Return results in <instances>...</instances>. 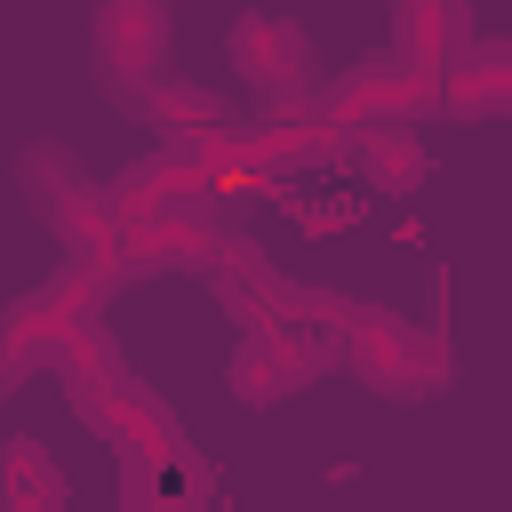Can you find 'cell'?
I'll return each mask as SVG.
<instances>
[{"instance_id": "1", "label": "cell", "mask_w": 512, "mask_h": 512, "mask_svg": "<svg viewBox=\"0 0 512 512\" xmlns=\"http://www.w3.org/2000/svg\"><path fill=\"white\" fill-rule=\"evenodd\" d=\"M72 400H80V416L112 440V448H128V456H152V464H184V432H176V416L136 384V376H120V368H104V376H88V384H72Z\"/></svg>"}, {"instance_id": "2", "label": "cell", "mask_w": 512, "mask_h": 512, "mask_svg": "<svg viewBox=\"0 0 512 512\" xmlns=\"http://www.w3.org/2000/svg\"><path fill=\"white\" fill-rule=\"evenodd\" d=\"M352 368H360L376 392H400V400H416V392H432V384H440L448 352H440L424 328H408V320L360 312V320H352Z\"/></svg>"}, {"instance_id": "3", "label": "cell", "mask_w": 512, "mask_h": 512, "mask_svg": "<svg viewBox=\"0 0 512 512\" xmlns=\"http://www.w3.org/2000/svg\"><path fill=\"white\" fill-rule=\"evenodd\" d=\"M320 368H328V344H320L304 320H256L248 344L232 352V384H240V400H280V392L312 384Z\"/></svg>"}, {"instance_id": "4", "label": "cell", "mask_w": 512, "mask_h": 512, "mask_svg": "<svg viewBox=\"0 0 512 512\" xmlns=\"http://www.w3.org/2000/svg\"><path fill=\"white\" fill-rule=\"evenodd\" d=\"M432 104H440V80H432L424 64L392 56V64H360L320 112H328L336 128H384V120H416V112H432Z\"/></svg>"}, {"instance_id": "5", "label": "cell", "mask_w": 512, "mask_h": 512, "mask_svg": "<svg viewBox=\"0 0 512 512\" xmlns=\"http://www.w3.org/2000/svg\"><path fill=\"white\" fill-rule=\"evenodd\" d=\"M96 280H104V272H88V264H64L56 280H40V288L0 320V328H8V344H16L24 360H56V344L96 312V296H104Z\"/></svg>"}, {"instance_id": "6", "label": "cell", "mask_w": 512, "mask_h": 512, "mask_svg": "<svg viewBox=\"0 0 512 512\" xmlns=\"http://www.w3.org/2000/svg\"><path fill=\"white\" fill-rule=\"evenodd\" d=\"M160 48H168V0H104L96 8V56L120 96H136L160 72Z\"/></svg>"}, {"instance_id": "7", "label": "cell", "mask_w": 512, "mask_h": 512, "mask_svg": "<svg viewBox=\"0 0 512 512\" xmlns=\"http://www.w3.org/2000/svg\"><path fill=\"white\" fill-rule=\"evenodd\" d=\"M232 64L256 80V88H272V96H288V88H304V32L296 24H280V16H240L232 24Z\"/></svg>"}, {"instance_id": "8", "label": "cell", "mask_w": 512, "mask_h": 512, "mask_svg": "<svg viewBox=\"0 0 512 512\" xmlns=\"http://www.w3.org/2000/svg\"><path fill=\"white\" fill-rule=\"evenodd\" d=\"M400 56H408V64H424L432 80H448V72L472 56L464 0H408V8H400Z\"/></svg>"}, {"instance_id": "9", "label": "cell", "mask_w": 512, "mask_h": 512, "mask_svg": "<svg viewBox=\"0 0 512 512\" xmlns=\"http://www.w3.org/2000/svg\"><path fill=\"white\" fill-rule=\"evenodd\" d=\"M360 136H368V144H360V168H368V184H376V192H416V184H424V168H432V160H424V144H416L400 120L360 128Z\"/></svg>"}, {"instance_id": "10", "label": "cell", "mask_w": 512, "mask_h": 512, "mask_svg": "<svg viewBox=\"0 0 512 512\" xmlns=\"http://www.w3.org/2000/svg\"><path fill=\"white\" fill-rule=\"evenodd\" d=\"M152 120H160V128H184V136L200 144V136H208L216 120H232V112H224L208 88H184V80H168V88L152 96Z\"/></svg>"}, {"instance_id": "11", "label": "cell", "mask_w": 512, "mask_h": 512, "mask_svg": "<svg viewBox=\"0 0 512 512\" xmlns=\"http://www.w3.org/2000/svg\"><path fill=\"white\" fill-rule=\"evenodd\" d=\"M8 496H16V504H56L64 480H56V464H48L40 448H8V456H0V504H8Z\"/></svg>"}]
</instances>
